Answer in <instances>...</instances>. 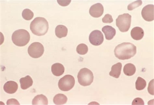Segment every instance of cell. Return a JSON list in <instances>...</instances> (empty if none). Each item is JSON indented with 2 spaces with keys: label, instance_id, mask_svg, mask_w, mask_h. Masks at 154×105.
Instances as JSON below:
<instances>
[{
  "label": "cell",
  "instance_id": "6da1fadb",
  "mask_svg": "<svg viewBox=\"0 0 154 105\" xmlns=\"http://www.w3.org/2000/svg\"><path fill=\"white\" fill-rule=\"evenodd\" d=\"M137 47L130 43H123L116 47L114 50L116 57L120 60L130 59L136 54Z\"/></svg>",
  "mask_w": 154,
  "mask_h": 105
},
{
  "label": "cell",
  "instance_id": "7a4b0ae2",
  "mask_svg": "<svg viewBox=\"0 0 154 105\" xmlns=\"http://www.w3.org/2000/svg\"><path fill=\"white\" fill-rule=\"evenodd\" d=\"M49 26L46 19L42 17H37L31 22L30 29L34 34L41 36L47 32Z\"/></svg>",
  "mask_w": 154,
  "mask_h": 105
},
{
  "label": "cell",
  "instance_id": "3957f363",
  "mask_svg": "<svg viewBox=\"0 0 154 105\" xmlns=\"http://www.w3.org/2000/svg\"><path fill=\"white\" fill-rule=\"evenodd\" d=\"M30 36L29 32L24 29L15 31L12 36V40L15 45L18 46H25L29 43Z\"/></svg>",
  "mask_w": 154,
  "mask_h": 105
},
{
  "label": "cell",
  "instance_id": "277c9868",
  "mask_svg": "<svg viewBox=\"0 0 154 105\" xmlns=\"http://www.w3.org/2000/svg\"><path fill=\"white\" fill-rule=\"evenodd\" d=\"M78 82L83 86L90 85L94 81V76L92 72L87 68L81 69L78 75Z\"/></svg>",
  "mask_w": 154,
  "mask_h": 105
},
{
  "label": "cell",
  "instance_id": "5b68a950",
  "mask_svg": "<svg viewBox=\"0 0 154 105\" xmlns=\"http://www.w3.org/2000/svg\"><path fill=\"white\" fill-rule=\"evenodd\" d=\"M131 16L128 14L119 15L116 20V25L122 32H127L130 28Z\"/></svg>",
  "mask_w": 154,
  "mask_h": 105
},
{
  "label": "cell",
  "instance_id": "8992f818",
  "mask_svg": "<svg viewBox=\"0 0 154 105\" xmlns=\"http://www.w3.org/2000/svg\"><path fill=\"white\" fill-rule=\"evenodd\" d=\"M75 81L74 77L71 75H66L59 80L58 86L60 89L63 91L70 90L75 86Z\"/></svg>",
  "mask_w": 154,
  "mask_h": 105
},
{
  "label": "cell",
  "instance_id": "52a82bcc",
  "mask_svg": "<svg viewBox=\"0 0 154 105\" xmlns=\"http://www.w3.org/2000/svg\"><path fill=\"white\" fill-rule=\"evenodd\" d=\"M44 51L42 44L39 42L32 43L28 47V53L32 58L37 59L41 57Z\"/></svg>",
  "mask_w": 154,
  "mask_h": 105
},
{
  "label": "cell",
  "instance_id": "ba28073f",
  "mask_svg": "<svg viewBox=\"0 0 154 105\" xmlns=\"http://www.w3.org/2000/svg\"><path fill=\"white\" fill-rule=\"evenodd\" d=\"M89 41L93 45L99 46L104 41L103 35L100 30H96L92 31L89 37Z\"/></svg>",
  "mask_w": 154,
  "mask_h": 105
},
{
  "label": "cell",
  "instance_id": "9c48e42d",
  "mask_svg": "<svg viewBox=\"0 0 154 105\" xmlns=\"http://www.w3.org/2000/svg\"><path fill=\"white\" fill-rule=\"evenodd\" d=\"M152 5H149L143 7L141 11V15L146 21L151 22L154 19V8Z\"/></svg>",
  "mask_w": 154,
  "mask_h": 105
},
{
  "label": "cell",
  "instance_id": "30bf717a",
  "mask_svg": "<svg viewBox=\"0 0 154 105\" xmlns=\"http://www.w3.org/2000/svg\"><path fill=\"white\" fill-rule=\"evenodd\" d=\"M104 12V8L102 4L97 3L92 5L89 10V13L92 17L98 18L102 16Z\"/></svg>",
  "mask_w": 154,
  "mask_h": 105
},
{
  "label": "cell",
  "instance_id": "8fae6325",
  "mask_svg": "<svg viewBox=\"0 0 154 105\" xmlns=\"http://www.w3.org/2000/svg\"><path fill=\"white\" fill-rule=\"evenodd\" d=\"M4 91L8 94H12L17 92L18 89V84L14 81H9L5 83L3 87Z\"/></svg>",
  "mask_w": 154,
  "mask_h": 105
},
{
  "label": "cell",
  "instance_id": "7c38bea8",
  "mask_svg": "<svg viewBox=\"0 0 154 105\" xmlns=\"http://www.w3.org/2000/svg\"><path fill=\"white\" fill-rule=\"evenodd\" d=\"M102 31L105 34L106 39L110 40L112 39L116 33L115 28L110 26H106L103 27Z\"/></svg>",
  "mask_w": 154,
  "mask_h": 105
},
{
  "label": "cell",
  "instance_id": "4fadbf2b",
  "mask_svg": "<svg viewBox=\"0 0 154 105\" xmlns=\"http://www.w3.org/2000/svg\"><path fill=\"white\" fill-rule=\"evenodd\" d=\"M51 70L53 74L56 76H59L63 74L65 68L63 65L57 63L52 65Z\"/></svg>",
  "mask_w": 154,
  "mask_h": 105
},
{
  "label": "cell",
  "instance_id": "5bb4252c",
  "mask_svg": "<svg viewBox=\"0 0 154 105\" xmlns=\"http://www.w3.org/2000/svg\"><path fill=\"white\" fill-rule=\"evenodd\" d=\"M131 34V37L133 39L140 40L143 38L144 31L141 28L136 27L132 30Z\"/></svg>",
  "mask_w": 154,
  "mask_h": 105
},
{
  "label": "cell",
  "instance_id": "9a60e30c",
  "mask_svg": "<svg viewBox=\"0 0 154 105\" xmlns=\"http://www.w3.org/2000/svg\"><path fill=\"white\" fill-rule=\"evenodd\" d=\"M122 64L119 62L113 65L111 68V71L109 73L110 76L116 78H118L121 75Z\"/></svg>",
  "mask_w": 154,
  "mask_h": 105
},
{
  "label": "cell",
  "instance_id": "2e32d148",
  "mask_svg": "<svg viewBox=\"0 0 154 105\" xmlns=\"http://www.w3.org/2000/svg\"><path fill=\"white\" fill-rule=\"evenodd\" d=\"M20 82L22 89L25 90L32 86L33 80L30 76L27 75L25 78L20 79Z\"/></svg>",
  "mask_w": 154,
  "mask_h": 105
},
{
  "label": "cell",
  "instance_id": "e0dca14e",
  "mask_svg": "<svg viewBox=\"0 0 154 105\" xmlns=\"http://www.w3.org/2000/svg\"><path fill=\"white\" fill-rule=\"evenodd\" d=\"M68 32L67 28L63 25H59L55 29V33L57 37L59 38L66 37Z\"/></svg>",
  "mask_w": 154,
  "mask_h": 105
},
{
  "label": "cell",
  "instance_id": "ac0fdd59",
  "mask_svg": "<svg viewBox=\"0 0 154 105\" xmlns=\"http://www.w3.org/2000/svg\"><path fill=\"white\" fill-rule=\"evenodd\" d=\"M48 100L46 97L43 94L38 95L35 96L32 100L33 105H48Z\"/></svg>",
  "mask_w": 154,
  "mask_h": 105
},
{
  "label": "cell",
  "instance_id": "d6986e66",
  "mask_svg": "<svg viewBox=\"0 0 154 105\" xmlns=\"http://www.w3.org/2000/svg\"><path fill=\"white\" fill-rule=\"evenodd\" d=\"M136 71L135 66L132 63H128L125 65L124 67L123 72L125 75L128 76H131L134 75Z\"/></svg>",
  "mask_w": 154,
  "mask_h": 105
},
{
  "label": "cell",
  "instance_id": "ffe728a7",
  "mask_svg": "<svg viewBox=\"0 0 154 105\" xmlns=\"http://www.w3.org/2000/svg\"><path fill=\"white\" fill-rule=\"evenodd\" d=\"M67 97L63 94H58L54 97L53 101L56 105H62L66 104L67 101Z\"/></svg>",
  "mask_w": 154,
  "mask_h": 105
},
{
  "label": "cell",
  "instance_id": "44dd1931",
  "mask_svg": "<svg viewBox=\"0 0 154 105\" xmlns=\"http://www.w3.org/2000/svg\"><path fill=\"white\" fill-rule=\"evenodd\" d=\"M135 85L136 88L137 90H142L146 86V82L142 78L139 77L136 82Z\"/></svg>",
  "mask_w": 154,
  "mask_h": 105
},
{
  "label": "cell",
  "instance_id": "7402d4cb",
  "mask_svg": "<svg viewBox=\"0 0 154 105\" xmlns=\"http://www.w3.org/2000/svg\"><path fill=\"white\" fill-rule=\"evenodd\" d=\"M76 51L78 53L81 55H84L86 54L88 51V48L86 44L81 43L77 46Z\"/></svg>",
  "mask_w": 154,
  "mask_h": 105
},
{
  "label": "cell",
  "instance_id": "603a6c76",
  "mask_svg": "<svg viewBox=\"0 0 154 105\" xmlns=\"http://www.w3.org/2000/svg\"><path fill=\"white\" fill-rule=\"evenodd\" d=\"M34 15L33 12L28 9H24L22 12V17L26 21H30L33 18Z\"/></svg>",
  "mask_w": 154,
  "mask_h": 105
},
{
  "label": "cell",
  "instance_id": "cb8c5ba5",
  "mask_svg": "<svg viewBox=\"0 0 154 105\" xmlns=\"http://www.w3.org/2000/svg\"><path fill=\"white\" fill-rule=\"evenodd\" d=\"M143 3L141 1H137L130 4L128 6V9L129 11H132L136 8L141 6Z\"/></svg>",
  "mask_w": 154,
  "mask_h": 105
},
{
  "label": "cell",
  "instance_id": "d4e9b609",
  "mask_svg": "<svg viewBox=\"0 0 154 105\" xmlns=\"http://www.w3.org/2000/svg\"><path fill=\"white\" fill-rule=\"evenodd\" d=\"M102 21L104 23H111L112 22L113 19L112 16L109 14L105 15L102 19Z\"/></svg>",
  "mask_w": 154,
  "mask_h": 105
},
{
  "label": "cell",
  "instance_id": "484cf974",
  "mask_svg": "<svg viewBox=\"0 0 154 105\" xmlns=\"http://www.w3.org/2000/svg\"><path fill=\"white\" fill-rule=\"evenodd\" d=\"M148 90L150 94L154 95V79L149 83Z\"/></svg>",
  "mask_w": 154,
  "mask_h": 105
},
{
  "label": "cell",
  "instance_id": "4316f807",
  "mask_svg": "<svg viewBox=\"0 0 154 105\" xmlns=\"http://www.w3.org/2000/svg\"><path fill=\"white\" fill-rule=\"evenodd\" d=\"M132 104V105H144V103L142 99L137 98L133 100Z\"/></svg>",
  "mask_w": 154,
  "mask_h": 105
},
{
  "label": "cell",
  "instance_id": "83f0119b",
  "mask_svg": "<svg viewBox=\"0 0 154 105\" xmlns=\"http://www.w3.org/2000/svg\"><path fill=\"white\" fill-rule=\"evenodd\" d=\"M7 105L9 104H20L18 101L14 99H11L7 100Z\"/></svg>",
  "mask_w": 154,
  "mask_h": 105
}]
</instances>
